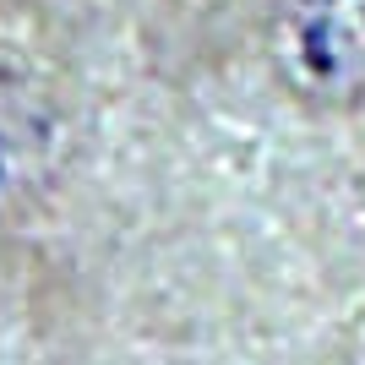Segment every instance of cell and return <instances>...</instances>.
<instances>
[{
	"instance_id": "obj_1",
	"label": "cell",
	"mask_w": 365,
	"mask_h": 365,
	"mask_svg": "<svg viewBox=\"0 0 365 365\" xmlns=\"http://www.w3.org/2000/svg\"><path fill=\"white\" fill-rule=\"evenodd\" d=\"M262 66L311 120H365V0H267Z\"/></svg>"
},
{
	"instance_id": "obj_2",
	"label": "cell",
	"mask_w": 365,
	"mask_h": 365,
	"mask_svg": "<svg viewBox=\"0 0 365 365\" xmlns=\"http://www.w3.org/2000/svg\"><path fill=\"white\" fill-rule=\"evenodd\" d=\"M76 148L71 104L33 66L0 61V224L38 213Z\"/></svg>"
}]
</instances>
